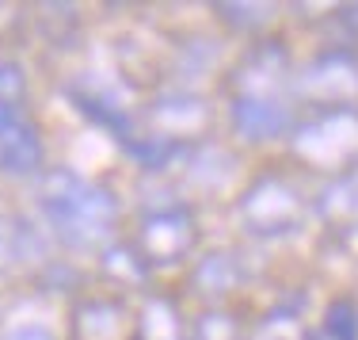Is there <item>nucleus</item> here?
I'll list each match as a JSON object with an SVG mask.
<instances>
[{"mask_svg": "<svg viewBox=\"0 0 358 340\" xmlns=\"http://www.w3.org/2000/svg\"><path fill=\"white\" fill-rule=\"evenodd\" d=\"M194 340H236V318L233 313H225V310H206L199 321H194Z\"/></svg>", "mask_w": 358, "mask_h": 340, "instance_id": "obj_18", "label": "nucleus"}, {"mask_svg": "<svg viewBox=\"0 0 358 340\" xmlns=\"http://www.w3.org/2000/svg\"><path fill=\"white\" fill-rule=\"evenodd\" d=\"M194 241H199V229H194L191 210H183V207H160V210H149L141 218L138 252L145 257L149 268L179 264L194 249Z\"/></svg>", "mask_w": 358, "mask_h": 340, "instance_id": "obj_5", "label": "nucleus"}, {"mask_svg": "<svg viewBox=\"0 0 358 340\" xmlns=\"http://www.w3.org/2000/svg\"><path fill=\"white\" fill-rule=\"evenodd\" d=\"M103 271L115 279H122V283H145L149 264H145V257L138 252V245H107L103 249Z\"/></svg>", "mask_w": 358, "mask_h": 340, "instance_id": "obj_14", "label": "nucleus"}, {"mask_svg": "<svg viewBox=\"0 0 358 340\" xmlns=\"http://www.w3.org/2000/svg\"><path fill=\"white\" fill-rule=\"evenodd\" d=\"M138 340H187V325L168 299H149L138 318Z\"/></svg>", "mask_w": 358, "mask_h": 340, "instance_id": "obj_12", "label": "nucleus"}, {"mask_svg": "<svg viewBox=\"0 0 358 340\" xmlns=\"http://www.w3.org/2000/svg\"><path fill=\"white\" fill-rule=\"evenodd\" d=\"M149 118H152L160 138L183 146V142H191L194 134H202L210 126V107L194 92H164V96L152 100Z\"/></svg>", "mask_w": 358, "mask_h": 340, "instance_id": "obj_8", "label": "nucleus"}, {"mask_svg": "<svg viewBox=\"0 0 358 340\" xmlns=\"http://www.w3.org/2000/svg\"><path fill=\"white\" fill-rule=\"evenodd\" d=\"M241 222L255 237H286L305 222V199L282 176H259L241 195Z\"/></svg>", "mask_w": 358, "mask_h": 340, "instance_id": "obj_3", "label": "nucleus"}, {"mask_svg": "<svg viewBox=\"0 0 358 340\" xmlns=\"http://www.w3.org/2000/svg\"><path fill=\"white\" fill-rule=\"evenodd\" d=\"M324 336L328 340H358V306H355V299H336L324 310Z\"/></svg>", "mask_w": 358, "mask_h": 340, "instance_id": "obj_16", "label": "nucleus"}, {"mask_svg": "<svg viewBox=\"0 0 358 340\" xmlns=\"http://www.w3.org/2000/svg\"><path fill=\"white\" fill-rule=\"evenodd\" d=\"M194 287H199V294H206V299H225L229 291H236V283H241V264H236L233 252H210V257L199 260V268H194Z\"/></svg>", "mask_w": 358, "mask_h": 340, "instance_id": "obj_11", "label": "nucleus"}, {"mask_svg": "<svg viewBox=\"0 0 358 340\" xmlns=\"http://www.w3.org/2000/svg\"><path fill=\"white\" fill-rule=\"evenodd\" d=\"M297 96L317 104L320 111L331 107H351V100L358 96V54L347 46L324 50L317 54L294 81Z\"/></svg>", "mask_w": 358, "mask_h": 340, "instance_id": "obj_4", "label": "nucleus"}, {"mask_svg": "<svg viewBox=\"0 0 358 340\" xmlns=\"http://www.w3.org/2000/svg\"><path fill=\"white\" fill-rule=\"evenodd\" d=\"M289 142L305 165L343 172L358 161V107H331V111L313 115L309 123L294 126Z\"/></svg>", "mask_w": 358, "mask_h": 340, "instance_id": "obj_2", "label": "nucleus"}, {"mask_svg": "<svg viewBox=\"0 0 358 340\" xmlns=\"http://www.w3.org/2000/svg\"><path fill=\"white\" fill-rule=\"evenodd\" d=\"M252 340H297V321L289 313H271L259 329H255Z\"/></svg>", "mask_w": 358, "mask_h": 340, "instance_id": "obj_20", "label": "nucleus"}, {"mask_svg": "<svg viewBox=\"0 0 358 340\" xmlns=\"http://www.w3.org/2000/svg\"><path fill=\"white\" fill-rule=\"evenodd\" d=\"M214 12H221V20L236 31H255L271 20V4H217Z\"/></svg>", "mask_w": 358, "mask_h": 340, "instance_id": "obj_17", "label": "nucleus"}, {"mask_svg": "<svg viewBox=\"0 0 358 340\" xmlns=\"http://www.w3.org/2000/svg\"><path fill=\"white\" fill-rule=\"evenodd\" d=\"M42 134L35 118L23 111V104H4L0 100V176L12 180H27L42 172Z\"/></svg>", "mask_w": 358, "mask_h": 340, "instance_id": "obj_6", "label": "nucleus"}, {"mask_svg": "<svg viewBox=\"0 0 358 340\" xmlns=\"http://www.w3.org/2000/svg\"><path fill=\"white\" fill-rule=\"evenodd\" d=\"M23 88H27V81H23V69L15 62H0V100L4 104H20Z\"/></svg>", "mask_w": 358, "mask_h": 340, "instance_id": "obj_21", "label": "nucleus"}, {"mask_svg": "<svg viewBox=\"0 0 358 340\" xmlns=\"http://www.w3.org/2000/svg\"><path fill=\"white\" fill-rule=\"evenodd\" d=\"M20 260H27V226L0 215V276H8Z\"/></svg>", "mask_w": 358, "mask_h": 340, "instance_id": "obj_15", "label": "nucleus"}, {"mask_svg": "<svg viewBox=\"0 0 358 340\" xmlns=\"http://www.w3.org/2000/svg\"><path fill=\"white\" fill-rule=\"evenodd\" d=\"M0 340H54V333H50L46 325H15V329H8Z\"/></svg>", "mask_w": 358, "mask_h": 340, "instance_id": "obj_22", "label": "nucleus"}, {"mask_svg": "<svg viewBox=\"0 0 358 340\" xmlns=\"http://www.w3.org/2000/svg\"><path fill=\"white\" fill-rule=\"evenodd\" d=\"M69 96H73V104H76V111L80 115H88L96 126H103L107 134H115L122 146H130L138 134H134V123H130V115H126V107H118L110 96H103V92H88V88H69Z\"/></svg>", "mask_w": 358, "mask_h": 340, "instance_id": "obj_10", "label": "nucleus"}, {"mask_svg": "<svg viewBox=\"0 0 358 340\" xmlns=\"http://www.w3.org/2000/svg\"><path fill=\"white\" fill-rule=\"evenodd\" d=\"M38 210L62 245L76 252L103 249L118 226V199L103 184L84 180L73 168H50L38 180Z\"/></svg>", "mask_w": 358, "mask_h": 340, "instance_id": "obj_1", "label": "nucleus"}, {"mask_svg": "<svg viewBox=\"0 0 358 340\" xmlns=\"http://www.w3.org/2000/svg\"><path fill=\"white\" fill-rule=\"evenodd\" d=\"M320 210H324L328 218H336V215H343V218L355 215V210H358V188H355L351 180L331 184V188L320 195Z\"/></svg>", "mask_w": 358, "mask_h": 340, "instance_id": "obj_19", "label": "nucleus"}, {"mask_svg": "<svg viewBox=\"0 0 358 340\" xmlns=\"http://www.w3.org/2000/svg\"><path fill=\"white\" fill-rule=\"evenodd\" d=\"M229 118L244 142H275L294 134V111L286 107L282 96H236L233 92Z\"/></svg>", "mask_w": 358, "mask_h": 340, "instance_id": "obj_7", "label": "nucleus"}, {"mask_svg": "<svg viewBox=\"0 0 358 340\" xmlns=\"http://www.w3.org/2000/svg\"><path fill=\"white\" fill-rule=\"evenodd\" d=\"M289 76V57L282 42H259L236 73V96H278Z\"/></svg>", "mask_w": 358, "mask_h": 340, "instance_id": "obj_9", "label": "nucleus"}, {"mask_svg": "<svg viewBox=\"0 0 358 340\" xmlns=\"http://www.w3.org/2000/svg\"><path fill=\"white\" fill-rule=\"evenodd\" d=\"M122 333V310L107 299L84 302L76 310V336L80 340H118Z\"/></svg>", "mask_w": 358, "mask_h": 340, "instance_id": "obj_13", "label": "nucleus"}]
</instances>
